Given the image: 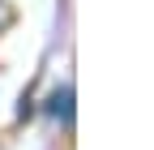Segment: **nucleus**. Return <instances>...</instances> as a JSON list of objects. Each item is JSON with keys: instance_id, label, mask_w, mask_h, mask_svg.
Instances as JSON below:
<instances>
[{"instance_id": "obj_1", "label": "nucleus", "mask_w": 154, "mask_h": 150, "mask_svg": "<svg viewBox=\"0 0 154 150\" xmlns=\"http://www.w3.org/2000/svg\"><path fill=\"white\" fill-rule=\"evenodd\" d=\"M69 103H73V90H60V95L51 99V111H56V116H64V120H73V107H69Z\"/></svg>"}]
</instances>
